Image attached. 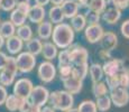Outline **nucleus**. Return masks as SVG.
I'll list each match as a JSON object with an SVG mask.
<instances>
[{"instance_id": "obj_45", "label": "nucleus", "mask_w": 129, "mask_h": 112, "mask_svg": "<svg viewBox=\"0 0 129 112\" xmlns=\"http://www.w3.org/2000/svg\"><path fill=\"white\" fill-rule=\"evenodd\" d=\"M7 59H8V56H7V54L0 51V71H2V69L5 68V66H6V63H7Z\"/></svg>"}, {"instance_id": "obj_5", "label": "nucleus", "mask_w": 129, "mask_h": 112, "mask_svg": "<svg viewBox=\"0 0 129 112\" xmlns=\"http://www.w3.org/2000/svg\"><path fill=\"white\" fill-rule=\"evenodd\" d=\"M109 96H110L111 103L117 108H122L129 103V91L128 89L118 88L109 90Z\"/></svg>"}, {"instance_id": "obj_37", "label": "nucleus", "mask_w": 129, "mask_h": 112, "mask_svg": "<svg viewBox=\"0 0 129 112\" xmlns=\"http://www.w3.org/2000/svg\"><path fill=\"white\" fill-rule=\"evenodd\" d=\"M4 69H6V71H8V72H11V73L17 75V73H18V67H17V63H16V57L8 56L6 66H5Z\"/></svg>"}, {"instance_id": "obj_14", "label": "nucleus", "mask_w": 129, "mask_h": 112, "mask_svg": "<svg viewBox=\"0 0 129 112\" xmlns=\"http://www.w3.org/2000/svg\"><path fill=\"white\" fill-rule=\"evenodd\" d=\"M45 16H46L45 7L38 6V5H33L30 7V9H29L27 19H29V21L34 22V24H39V22L44 21Z\"/></svg>"}, {"instance_id": "obj_58", "label": "nucleus", "mask_w": 129, "mask_h": 112, "mask_svg": "<svg viewBox=\"0 0 129 112\" xmlns=\"http://www.w3.org/2000/svg\"><path fill=\"white\" fill-rule=\"evenodd\" d=\"M0 24H1V21H0Z\"/></svg>"}, {"instance_id": "obj_53", "label": "nucleus", "mask_w": 129, "mask_h": 112, "mask_svg": "<svg viewBox=\"0 0 129 112\" xmlns=\"http://www.w3.org/2000/svg\"><path fill=\"white\" fill-rule=\"evenodd\" d=\"M5 41H6V39H5L4 37L1 36V34H0V49H1V48H2V46L5 45Z\"/></svg>"}, {"instance_id": "obj_21", "label": "nucleus", "mask_w": 129, "mask_h": 112, "mask_svg": "<svg viewBox=\"0 0 129 112\" xmlns=\"http://www.w3.org/2000/svg\"><path fill=\"white\" fill-rule=\"evenodd\" d=\"M89 75H90L91 81L93 82H99L102 81V78L105 76L103 74V69H102V65L98 63H92L89 66Z\"/></svg>"}, {"instance_id": "obj_20", "label": "nucleus", "mask_w": 129, "mask_h": 112, "mask_svg": "<svg viewBox=\"0 0 129 112\" xmlns=\"http://www.w3.org/2000/svg\"><path fill=\"white\" fill-rule=\"evenodd\" d=\"M48 18L52 24H55V25L62 24V22L64 21V19H65V17H64V15H63L61 6L51 7L48 10Z\"/></svg>"}, {"instance_id": "obj_57", "label": "nucleus", "mask_w": 129, "mask_h": 112, "mask_svg": "<svg viewBox=\"0 0 129 112\" xmlns=\"http://www.w3.org/2000/svg\"><path fill=\"white\" fill-rule=\"evenodd\" d=\"M128 7H129V0H128Z\"/></svg>"}, {"instance_id": "obj_8", "label": "nucleus", "mask_w": 129, "mask_h": 112, "mask_svg": "<svg viewBox=\"0 0 129 112\" xmlns=\"http://www.w3.org/2000/svg\"><path fill=\"white\" fill-rule=\"evenodd\" d=\"M49 98V91L47 90V88L43 85H36L34 86L33 91H31L30 95H29V100L33 104L43 108L44 105L48 102Z\"/></svg>"}, {"instance_id": "obj_47", "label": "nucleus", "mask_w": 129, "mask_h": 112, "mask_svg": "<svg viewBox=\"0 0 129 112\" xmlns=\"http://www.w3.org/2000/svg\"><path fill=\"white\" fill-rule=\"evenodd\" d=\"M110 53H111V52H107V51H103V49H101V52H100V57H101V59H105V61L111 59L112 57H111Z\"/></svg>"}, {"instance_id": "obj_31", "label": "nucleus", "mask_w": 129, "mask_h": 112, "mask_svg": "<svg viewBox=\"0 0 129 112\" xmlns=\"http://www.w3.org/2000/svg\"><path fill=\"white\" fill-rule=\"evenodd\" d=\"M84 18H85V21H86V25H94V24H99L101 19V14L99 12L94 11V10H91V9H86L85 14L83 15Z\"/></svg>"}, {"instance_id": "obj_34", "label": "nucleus", "mask_w": 129, "mask_h": 112, "mask_svg": "<svg viewBox=\"0 0 129 112\" xmlns=\"http://www.w3.org/2000/svg\"><path fill=\"white\" fill-rule=\"evenodd\" d=\"M107 5H108L107 0H91L90 5H89V9L99 12V14H102L106 10Z\"/></svg>"}, {"instance_id": "obj_38", "label": "nucleus", "mask_w": 129, "mask_h": 112, "mask_svg": "<svg viewBox=\"0 0 129 112\" xmlns=\"http://www.w3.org/2000/svg\"><path fill=\"white\" fill-rule=\"evenodd\" d=\"M16 8V0H1V10L12 11Z\"/></svg>"}, {"instance_id": "obj_18", "label": "nucleus", "mask_w": 129, "mask_h": 112, "mask_svg": "<svg viewBox=\"0 0 129 112\" xmlns=\"http://www.w3.org/2000/svg\"><path fill=\"white\" fill-rule=\"evenodd\" d=\"M58 48L55 46L53 42H45L43 43V48H42V55L46 61H53L57 57Z\"/></svg>"}, {"instance_id": "obj_36", "label": "nucleus", "mask_w": 129, "mask_h": 112, "mask_svg": "<svg viewBox=\"0 0 129 112\" xmlns=\"http://www.w3.org/2000/svg\"><path fill=\"white\" fill-rule=\"evenodd\" d=\"M58 75L61 81H65L72 76V65H62L58 66Z\"/></svg>"}, {"instance_id": "obj_51", "label": "nucleus", "mask_w": 129, "mask_h": 112, "mask_svg": "<svg viewBox=\"0 0 129 112\" xmlns=\"http://www.w3.org/2000/svg\"><path fill=\"white\" fill-rule=\"evenodd\" d=\"M64 1H65V0H49V2H52L54 6H61Z\"/></svg>"}, {"instance_id": "obj_52", "label": "nucleus", "mask_w": 129, "mask_h": 112, "mask_svg": "<svg viewBox=\"0 0 129 112\" xmlns=\"http://www.w3.org/2000/svg\"><path fill=\"white\" fill-rule=\"evenodd\" d=\"M19 4H30V0H16V6Z\"/></svg>"}, {"instance_id": "obj_56", "label": "nucleus", "mask_w": 129, "mask_h": 112, "mask_svg": "<svg viewBox=\"0 0 129 112\" xmlns=\"http://www.w3.org/2000/svg\"><path fill=\"white\" fill-rule=\"evenodd\" d=\"M107 2H108V4H109V2H110V0H107Z\"/></svg>"}, {"instance_id": "obj_41", "label": "nucleus", "mask_w": 129, "mask_h": 112, "mask_svg": "<svg viewBox=\"0 0 129 112\" xmlns=\"http://www.w3.org/2000/svg\"><path fill=\"white\" fill-rule=\"evenodd\" d=\"M30 105H31V102H30L29 99H21L20 104H19V108H18V111L19 112H28Z\"/></svg>"}, {"instance_id": "obj_19", "label": "nucleus", "mask_w": 129, "mask_h": 112, "mask_svg": "<svg viewBox=\"0 0 129 112\" xmlns=\"http://www.w3.org/2000/svg\"><path fill=\"white\" fill-rule=\"evenodd\" d=\"M42 48H43V43L38 37H33L31 39H29L28 42H26V49L28 53L33 54L34 56H37L39 54H42Z\"/></svg>"}, {"instance_id": "obj_13", "label": "nucleus", "mask_w": 129, "mask_h": 112, "mask_svg": "<svg viewBox=\"0 0 129 112\" xmlns=\"http://www.w3.org/2000/svg\"><path fill=\"white\" fill-rule=\"evenodd\" d=\"M5 45H6L7 51L11 55H18L19 53H21V49L24 47V42L17 35H14L5 41Z\"/></svg>"}, {"instance_id": "obj_27", "label": "nucleus", "mask_w": 129, "mask_h": 112, "mask_svg": "<svg viewBox=\"0 0 129 112\" xmlns=\"http://www.w3.org/2000/svg\"><path fill=\"white\" fill-rule=\"evenodd\" d=\"M92 94L94 98H99V96H103L109 94V88L107 85L106 82L99 81V82H93L92 83Z\"/></svg>"}, {"instance_id": "obj_3", "label": "nucleus", "mask_w": 129, "mask_h": 112, "mask_svg": "<svg viewBox=\"0 0 129 112\" xmlns=\"http://www.w3.org/2000/svg\"><path fill=\"white\" fill-rule=\"evenodd\" d=\"M16 63L18 67V72L20 73H29L36 66V56L28 52H21L16 57Z\"/></svg>"}, {"instance_id": "obj_42", "label": "nucleus", "mask_w": 129, "mask_h": 112, "mask_svg": "<svg viewBox=\"0 0 129 112\" xmlns=\"http://www.w3.org/2000/svg\"><path fill=\"white\" fill-rule=\"evenodd\" d=\"M120 31H121V35H122L125 38L129 39V19L125 20L121 24L120 26Z\"/></svg>"}, {"instance_id": "obj_40", "label": "nucleus", "mask_w": 129, "mask_h": 112, "mask_svg": "<svg viewBox=\"0 0 129 112\" xmlns=\"http://www.w3.org/2000/svg\"><path fill=\"white\" fill-rule=\"evenodd\" d=\"M110 4H112L113 7L120 9V10L128 8V0H110Z\"/></svg>"}, {"instance_id": "obj_6", "label": "nucleus", "mask_w": 129, "mask_h": 112, "mask_svg": "<svg viewBox=\"0 0 129 112\" xmlns=\"http://www.w3.org/2000/svg\"><path fill=\"white\" fill-rule=\"evenodd\" d=\"M71 56V64L72 65H82V64L88 63L89 58V52L85 47L80 46V45L72 44L69 47Z\"/></svg>"}, {"instance_id": "obj_1", "label": "nucleus", "mask_w": 129, "mask_h": 112, "mask_svg": "<svg viewBox=\"0 0 129 112\" xmlns=\"http://www.w3.org/2000/svg\"><path fill=\"white\" fill-rule=\"evenodd\" d=\"M74 37H75V33L70 26V24L62 22L54 26L51 38L57 48L66 49L73 44Z\"/></svg>"}, {"instance_id": "obj_44", "label": "nucleus", "mask_w": 129, "mask_h": 112, "mask_svg": "<svg viewBox=\"0 0 129 112\" xmlns=\"http://www.w3.org/2000/svg\"><path fill=\"white\" fill-rule=\"evenodd\" d=\"M30 7H31L30 4H19V5H17V6H16V8L28 16V12H29V9H30Z\"/></svg>"}, {"instance_id": "obj_46", "label": "nucleus", "mask_w": 129, "mask_h": 112, "mask_svg": "<svg viewBox=\"0 0 129 112\" xmlns=\"http://www.w3.org/2000/svg\"><path fill=\"white\" fill-rule=\"evenodd\" d=\"M76 2H78V5H79V7L80 8H86L88 9L89 8V5H90V2H91V0H75Z\"/></svg>"}, {"instance_id": "obj_2", "label": "nucleus", "mask_w": 129, "mask_h": 112, "mask_svg": "<svg viewBox=\"0 0 129 112\" xmlns=\"http://www.w3.org/2000/svg\"><path fill=\"white\" fill-rule=\"evenodd\" d=\"M48 103L54 110L58 111H66L73 108L74 105V98L73 94L69 93L65 90H58L49 93Z\"/></svg>"}, {"instance_id": "obj_48", "label": "nucleus", "mask_w": 129, "mask_h": 112, "mask_svg": "<svg viewBox=\"0 0 129 112\" xmlns=\"http://www.w3.org/2000/svg\"><path fill=\"white\" fill-rule=\"evenodd\" d=\"M41 110H42L41 106H38V105H36V104L31 103V105H30V108H29L28 112H41Z\"/></svg>"}, {"instance_id": "obj_16", "label": "nucleus", "mask_w": 129, "mask_h": 112, "mask_svg": "<svg viewBox=\"0 0 129 112\" xmlns=\"http://www.w3.org/2000/svg\"><path fill=\"white\" fill-rule=\"evenodd\" d=\"M63 85L65 91H68L71 94H78L81 92L83 88V81L75 79L74 76H71L68 80L63 81Z\"/></svg>"}, {"instance_id": "obj_10", "label": "nucleus", "mask_w": 129, "mask_h": 112, "mask_svg": "<svg viewBox=\"0 0 129 112\" xmlns=\"http://www.w3.org/2000/svg\"><path fill=\"white\" fill-rule=\"evenodd\" d=\"M123 68V64L121 59H116V58H111L105 62V64L102 65L103 69V74L107 76H112V75H117L119 72Z\"/></svg>"}, {"instance_id": "obj_9", "label": "nucleus", "mask_w": 129, "mask_h": 112, "mask_svg": "<svg viewBox=\"0 0 129 112\" xmlns=\"http://www.w3.org/2000/svg\"><path fill=\"white\" fill-rule=\"evenodd\" d=\"M84 37H85L86 42L90 44H96L101 41L105 30L103 27L100 24H94V25H86L84 28Z\"/></svg>"}, {"instance_id": "obj_11", "label": "nucleus", "mask_w": 129, "mask_h": 112, "mask_svg": "<svg viewBox=\"0 0 129 112\" xmlns=\"http://www.w3.org/2000/svg\"><path fill=\"white\" fill-rule=\"evenodd\" d=\"M101 48L107 52H112L118 45V37L113 31H107L103 34L101 41L99 42Z\"/></svg>"}, {"instance_id": "obj_15", "label": "nucleus", "mask_w": 129, "mask_h": 112, "mask_svg": "<svg viewBox=\"0 0 129 112\" xmlns=\"http://www.w3.org/2000/svg\"><path fill=\"white\" fill-rule=\"evenodd\" d=\"M61 8H62V11H63L64 17L68 19H71L79 14L80 7H79L78 2L75 0H65L61 5Z\"/></svg>"}, {"instance_id": "obj_25", "label": "nucleus", "mask_w": 129, "mask_h": 112, "mask_svg": "<svg viewBox=\"0 0 129 112\" xmlns=\"http://www.w3.org/2000/svg\"><path fill=\"white\" fill-rule=\"evenodd\" d=\"M12 24L17 27H20L26 22L27 20V15L21 12L20 10H18L17 8H15L12 11H10V19H9Z\"/></svg>"}, {"instance_id": "obj_26", "label": "nucleus", "mask_w": 129, "mask_h": 112, "mask_svg": "<svg viewBox=\"0 0 129 112\" xmlns=\"http://www.w3.org/2000/svg\"><path fill=\"white\" fill-rule=\"evenodd\" d=\"M16 35L24 42V43H26V42H28L29 39L33 38V29H31V27L29 26V25L24 24L23 26L17 27Z\"/></svg>"}, {"instance_id": "obj_28", "label": "nucleus", "mask_w": 129, "mask_h": 112, "mask_svg": "<svg viewBox=\"0 0 129 112\" xmlns=\"http://www.w3.org/2000/svg\"><path fill=\"white\" fill-rule=\"evenodd\" d=\"M94 102H95V106H96V109H98V111H100V112L108 111L109 109L111 108V104H112L109 94L103 95V96H99V98L95 99Z\"/></svg>"}, {"instance_id": "obj_30", "label": "nucleus", "mask_w": 129, "mask_h": 112, "mask_svg": "<svg viewBox=\"0 0 129 112\" xmlns=\"http://www.w3.org/2000/svg\"><path fill=\"white\" fill-rule=\"evenodd\" d=\"M15 79H16V74L6 71V69L0 71V84L4 85L5 88H7V86L14 84L15 83Z\"/></svg>"}, {"instance_id": "obj_43", "label": "nucleus", "mask_w": 129, "mask_h": 112, "mask_svg": "<svg viewBox=\"0 0 129 112\" xmlns=\"http://www.w3.org/2000/svg\"><path fill=\"white\" fill-rule=\"evenodd\" d=\"M7 96H8V91H7V89L4 85L0 84V105L5 104Z\"/></svg>"}, {"instance_id": "obj_12", "label": "nucleus", "mask_w": 129, "mask_h": 112, "mask_svg": "<svg viewBox=\"0 0 129 112\" xmlns=\"http://www.w3.org/2000/svg\"><path fill=\"white\" fill-rule=\"evenodd\" d=\"M101 18L102 20L109 25H115L120 20L121 18V10L116 7L111 6L106 8V10L101 14Z\"/></svg>"}, {"instance_id": "obj_22", "label": "nucleus", "mask_w": 129, "mask_h": 112, "mask_svg": "<svg viewBox=\"0 0 129 112\" xmlns=\"http://www.w3.org/2000/svg\"><path fill=\"white\" fill-rule=\"evenodd\" d=\"M16 26L10 20H5L0 24V34L5 39L16 35Z\"/></svg>"}, {"instance_id": "obj_54", "label": "nucleus", "mask_w": 129, "mask_h": 112, "mask_svg": "<svg viewBox=\"0 0 129 112\" xmlns=\"http://www.w3.org/2000/svg\"><path fill=\"white\" fill-rule=\"evenodd\" d=\"M64 112H79V110H78V108H72V109H70V110H66Z\"/></svg>"}, {"instance_id": "obj_17", "label": "nucleus", "mask_w": 129, "mask_h": 112, "mask_svg": "<svg viewBox=\"0 0 129 112\" xmlns=\"http://www.w3.org/2000/svg\"><path fill=\"white\" fill-rule=\"evenodd\" d=\"M53 24L51 21H42L37 26V35L41 41H47L52 37V33H53Z\"/></svg>"}, {"instance_id": "obj_49", "label": "nucleus", "mask_w": 129, "mask_h": 112, "mask_svg": "<svg viewBox=\"0 0 129 112\" xmlns=\"http://www.w3.org/2000/svg\"><path fill=\"white\" fill-rule=\"evenodd\" d=\"M35 1V5H38V6L45 7L46 5L49 4V0H34Z\"/></svg>"}, {"instance_id": "obj_24", "label": "nucleus", "mask_w": 129, "mask_h": 112, "mask_svg": "<svg viewBox=\"0 0 129 112\" xmlns=\"http://www.w3.org/2000/svg\"><path fill=\"white\" fill-rule=\"evenodd\" d=\"M89 74V64H82V65H72V76L75 79L83 81Z\"/></svg>"}, {"instance_id": "obj_50", "label": "nucleus", "mask_w": 129, "mask_h": 112, "mask_svg": "<svg viewBox=\"0 0 129 112\" xmlns=\"http://www.w3.org/2000/svg\"><path fill=\"white\" fill-rule=\"evenodd\" d=\"M41 112H55V110H54L51 105H44L43 108H42Z\"/></svg>"}, {"instance_id": "obj_23", "label": "nucleus", "mask_w": 129, "mask_h": 112, "mask_svg": "<svg viewBox=\"0 0 129 112\" xmlns=\"http://www.w3.org/2000/svg\"><path fill=\"white\" fill-rule=\"evenodd\" d=\"M70 26L74 30V33H80V31H83L84 28L86 27V21H85L84 16L83 15H81V14H78L76 16H74L73 18H71Z\"/></svg>"}, {"instance_id": "obj_29", "label": "nucleus", "mask_w": 129, "mask_h": 112, "mask_svg": "<svg viewBox=\"0 0 129 112\" xmlns=\"http://www.w3.org/2000/svg\"><path fill=\"white\" fill-rule=\"evenodd\" d=\"M21 99L16 96L15 94H8L6 99V102H5V105H6V109L10 112H15L18 110L19 104H20Z\"/></svg>"}, {"instance_id": "obj_4", "label": "nucleus", "mask_w": 129, "mask_h": 112, "mask_svg": "<svg viewBox=\"0 0 129 112\" xmlns=\"http://www.w3.org/2000/svg\"><path fill=\"white\" fill-rule=\"evenodd\" d=\"M56 66L51 61H44L39 64L38 68H37V75L38 79L44 83H51L54 81L56 76Z\"/></svg>"}, {"instance_id": "obj_35", "label": "nucleus", "mask_w": 129, "mask_h": 112, "mask_svg": "<svg viewBox=\"0 0 129 112\" xmlns=\"http://www.w3.org/2000/svg\"><path fill=\"white\" fill-rule=\"evenodd\" d=\"M119 86L129 89V68H122L118 73Z\"/></svg>"}, {"instance_id": "obj_33", "label": "nucleus", "mask_w": 129, "mask_h": 112, "mask_svg": "<svg viewBox=\"0 0 129 112\" xmlns=\"http://www.w3.org/2000/svg\"><path fill=\"white\" fill-rule=\"evenodd\" d=\"M57 61H58V66L62 65H72L71 64V56H70V51L69 48L62 49L57 54Z\"/></svg>"}, {"instance_id": "obj_32", "label": "nucleus", "mask_w": 129, "mask_h": 112, "mask_svg": "<svg viewBox=\"0 0 129 112\" xmlns=\"http://www.w3.org/2000/svg\"><path fill=\"white\" fill-rule=\"evenodd\" d=\"M79 112H98V109L95 106V102L92 100H85L81 102L78 106Z\"/></svg>"}, {"instance_id": "obj_39", "label": "nucleus", "mask_w": 129, "mask_h": 112, "mask_svg": "<svg viewBox=\"0 0 129 112\" xmlns=\"http://www.w3.org/2000/svg\"><path fill=\"white\" fill-rule=\"evenodd\" d=\"M106 83H107V85H108L109 90L118 88V86H119L118 74H117V75H112V76H107V78H106Z\"/></svg>"}, {"instance_id": "obj_55", "label": "nucleus", "mask_w": 129, "mask_h": 112, "mask_svg": "<svg viewBox=\"0 0 129 112\" xmlns=\"http://www.w3.org/2000/svg\"><path fill=\"white\" fill-rule=\"evenodd\" d=\"M0 9H1V0H0Z\"/></svg>"}, {"instance_id": "obj_7", "label": "nucleus", "mask_w": 129, "mask_h": 112, "mask_svg": "<svg viewBox=\"0 0 129 112\" xmlns=\"http://www.w3.org/2000/svg\"><path fill=\"white\" fill-rule=\"evenodd\" d=\"M33 89V82L27 78L19 79L14 83V94L20 99H29Z\"/></svg>"}]
</instances>
